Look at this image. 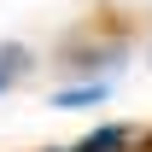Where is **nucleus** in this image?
I'll list each match as a JSON object with an SVG mask.
<instances>
[{
  "label": "nucleus",
  "mask_w": 152,
  "mask_h": 152,
  "mask_svg": "<svg viewBox=\"0 0 152 152\" xmlns=\"http://www.w3.org/2000/svg\"><path fill=\"white\" fill-rule=\"evenodd\" d=\"M12 76H18V58H0V88H6Z\"/></svg>",
  "instance_id": "f257e3e1"
}]
</instances>
